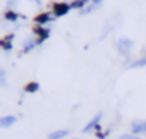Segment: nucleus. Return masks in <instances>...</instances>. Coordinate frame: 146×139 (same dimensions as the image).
I'll return each mask as SVG.
<instances>
[{"label":"nucleus","mask_w":146,"mask_h":139,"mask_svg":"<svg viewBox=\"0 0 146 139\" xmlns=\"http://www.w3.org/2000/svg\"><path fill=\"white\" fill-rule=\"evenodd\" d=\"M88 4V0H76L74 4H72V7H76V9H81V7H84Z\"/></svg>","instance_id":"15"},{"label":"nucleus","mask_w":146,"mask_h":139,"mask_svg":"<svg viewBox=\"0 0 146 139\" xmlns=\"http://www.w3.org/2000/svg\"><path fill=\"white\" fill-rule=\"evenodd\" d=\"M102 2H103V0H91V5H90V7L81 9V16H83V14H88V12H91V11H95V9H98V7L102 5Z\"/></svg>","instance_id":"8"},{"label":"nucleus","mask_w":146,"mask_h":139,"mask_svg":"<svg viewBox=\"0 0 146 139\" xmlns=\"http://www.w3.org/2000/svg\"><path fill=\"white\" fill-rule=\"evenodd\" d=\"M14 40V34H9V36H5L4 40H2V46L5 48V50H11V41Z\"/></svg>","instance_id":"12"},{"label":"nucleus","mask_w":146,"mask_h":139,"mask_svg":"<svg viewBox=\"0 0 146 139\" xmlns=\"http://www.w3.org/2000/svg\"><path fill=\"white\" fill-rule=\"evenodd\" d=\"M35 33L38 34V43H43V41L50 36V29H45V28H36Z\"/></svg>","instance_id":"7"},{"label":"nucleus","mask_w":146,"mask_h":139,"mask_svg":"<svg viewBox=\"0 0 146 139\" xmlns=\"http://www.w3.org/2000/svg\"><path fill=\"white\" fill-rule=\"evenodd\" d=\"M69 129H60V130H53V132H50L48 134V139H64V137H67L69 136Z\"/></svg>","instance_id":"6"},{"label":"nucleus","mask_w":146,"mask_h":139,"mask_svg":"<svg viewBox=\"0 0 146 139\" xmlns=\"http://www.w3.org/2000/svg\"><path fill=\"white\" fill-rule=\"evenodd\" d=\"M16 120H17V117H14V115H5V117L0 118V127H2V129H9V127H12V125L16 124Z\"/></svg>","instance_id":"5"},{"label":"nucleus","mask_w":146,"mask_h":139,"mask_svg":"<svg viewBox=\"0 0 146 139\" xmlns=\"http://www.w3.org/2000/svg\"><path fill=\"white\" fill-rule=\"evenodd\" d=\"M144 65H146V57L137 58V60H132L127 67H131V69H137V67H144Z\"/></svg>","instance_id":"10"},{"label":"nucleus","mask_w":146,"mask_h":139,"mask_svg":"<svg viewBox=\"0 0 146 139\" xmlns=\"http://www.w3.org/2000/svg\"><path fill=\"white\" fill-rule=\"evenodd\" d=\"M131 134H146V120H134L131 124Z\"/></svg>","instance_id":"2"},{"label":"nucleus","mask_w":146,"mask_h":139,"mask_svg":"<svg viewBox=\"0 0 146 139\" xmlns=\"http://www.w3.org/2000/svg\"><path fill=\"white\" fill-rule=\"evenodd\" d=\"M119 139H139V136H136V134H122Z\"/></svg>","instance_id":"16"},{"label":"nucleus","mask_w":146,"mask_h":139,"mask_svg":"<svg viewBox=\"0 0 146 139\" xmlns=\"http://www.w3.org/2000/svg\"><path fill=\"white\" fill-rule=\"evenodd\" d=\"M0 83H2V86L7 84V79H5V71H0Z\"/></svg>","instance_id":"17"},{"label":"nucleus","mask_w":146,"mask_h":139,"mask_svg":"<svg viewBox=\"0 0 146 139\" xmlns=\"http://www.w3.org/2000/svg\"><path fill=\"white\" fill-rule=\"evenodd\" d=\"M26 91H28V93L38 91V83H29V84H26Z\"/></svg>","instance_id":"14"},{"label":"nucleus","mask_w":146,"mask_h":139,"mask_svg":"<svg viewBox=\"0 0 146 139\" xmlns=\"http://www.w3.org/2000/svg\"><path fill=\"white\" fill-rule=\"evenodd\" d=\"M38 45V40H33V41H26L24 43V48H23V53H28V52H31L35 46Z\"/></svg>","instance_id":"11"},{"label":"nucleus","mask_w":146,"mask_h":139,"mask_svg":"<svg viewBox=\"0 0 146 139\" xmlns=\"http://www.w3.org/2000/svg\"><path fill=\"white\" fill-rule=\"evenodd\" d=\"M35 21H36V24H41V26H43L45 23L52 21V14H48V12H43V14H40V16H38Z\"/></svg>","instance_id":"9"},{"label":"nucleus","mask_w":146,"mask_h":139,"mask_svg":"<svg viewBox=\"0 0 146 139\" xmlns=\"http://www.w3.org/2000/svg\"><path fill=\"white\" fill-rule=\"evenodd\" d=\"M132 48H134V45H132V41L129 38H120L117 41V52L120 55H124V57H129V53L132 52Z\"/></svg>","instance_id":"1"},{"label":"nucleus","mask_w":146,"mask_h":139,"mask_svg":"<svg viewBox=\"0 0 146 139\" xmlns=\"http://www.w3.org/2000/svg\"><path fill=\"white\" fill-rule=\"evenodd\" d=\"M70 9H72V5H69V4H55L53 5V16L55 17H60V16L67 14Z\"/></svg>","instance_id":"3"},{"label":"nucleus","mask_w":146,"mask_h":139,"mask_svg":"<svg viewBox=\"0 0 146 139\" xmlns=\"http://www.w3.org/2000/svg\"><path fill=\"white\" fill-rule=\"evenodd\" d=\"M102 117H103V113H96V117L83 129V132L84 134H88V132H91V130H95V129H98V125H100V120H102Z\"/></svg>","instance_id":"4"},{"label":"nucleus","mask_w":146,"mask_h":139,"mask_svg":"<svg viewBox=\"0 0 146 139\" xmlns=\"http://www.w3.org/2000/svg\"><path fill=\"white\" fill-rule=\"evenodd\" d=\"M5 19H7V21H14V23H16V21L19 19V14H16V12H12V11H7V12H5Z\"/></svg>","instance_id":"13"}]
</instances>
